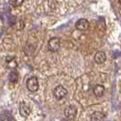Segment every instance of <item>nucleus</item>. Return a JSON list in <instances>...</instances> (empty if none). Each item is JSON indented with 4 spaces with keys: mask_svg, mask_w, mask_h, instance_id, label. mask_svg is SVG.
Instances as JSON below:
<instances>
[{
    "mask_svg": "<svg viewBox=\"0 0 121 121\" xmlns=\"http://www.w3.org/2000/svg\"><path fill=\"white\" fill-rule=\"evenodd\" d=\"M76 27H77V29H78L80 31L86 30L89 27V22L86 18H80L76 23Z\"/></svg>",
    "mask_w": 121,
    "mask_h": 121,
    "instance_id": "obj_5",
    "label": "nucleus"
},
{
    "mask_svg": "<svg viewBox=\"0 0 121 121\" xmlns=\"http://www.w3.org/2000/svg\"><path fill=\"white\" fill-rule=\"evenodd\" d=\"M105 117L106 115L103 112H100V111H97V112H94L90 117V121H104L105 120Z\"/></svg>",
    "mask_w": 121,
    "mask_h": 121,
    "instance_id": "obj_8",
    "label": "nucleus"
},
{
    "mask_svg": "<svg viewBox=\"0 0 121 121\" xmlns=\"http://www.w3.org/2000/svg\"><path fill=\"white\" fill-rule=\"evenodd\" d=\"M77 113H78V109H77V108L75 106H72V105L71 106H68L64 110L65 117H67V119H69V120L75 119V117H77Z\"/></svg>",
    "mask_w": 121,
    "mask_h": 121,
    "instance_id": "obj_3",
    "label": "nucleus"
},
{
    "mask_svg": "<svg viewBox=\"0 0 121 121\" xmlns=\"http://www.w3.org/2000/svg\"><path fill=\"white\" fill-rule=\"evenodd\" d=\"M106 58H107V56H106L105 52H103V51L97 52L95 56H94V60L97 64H103L104 62L106 61Z\"/></svg>",
    "mask_w": 121,
    "mask_h": 121,
    "instance_id": "obj_7",
    "label": "nucleus"
},
{
    "mask_svg": "<svg viewBox=\"0 0 121 121\" xmlns=\"http://www.w3.org/2000/svg\"><path fill=\"white\" fill-rule=\"evenodd\" d=\"M119 1V3H120V5H121V0H118Z\"/></svg>",
    "mask_w": 121,
    "mask_h": 121,
    "instance_id": "obj_12",
    "label": "nucleus"
},
{
    "mask_svg": "<svg viewBox=\"0 0 121 121\" xmlns=\"http://www.w3.org/2000/svg\"><path fill=\"white\" fill-rule=\"evenodd\" d=\"M60 48V40L57 37L51 38L48 44V48L51 52H56Z\"/></svg>",
    "mask_w": 121,
    "mask_h": 121,
    "instance_id": "obj_4",
    "label": "nucleus"
},
{
    "mask_svg": "<svg viewBox=\"0 0 121 121\" xmlns=\"http://www.w3.org/2000/svg\"><path fill=\"white\" fill-rule=\"evenodd\" d=\"M26 87L30 92H36L37 91L38 87H39V84H38V79L36 77H31L27 79L26 81Z\"/></svg>",
    "mask_w": 121,
    "mask_h": 121,
    "instance_id": "obj_2",
    "label": "nucleus"
},
{
    "mask_svg": "<svg viewBox=\"0 0 121 121\" xmlns=\"http://www.w3.org/2000/svg\"><path fill=\"white\" fill-rule=\"evenodd\" d=\"M25 0H9V3L12 5L13 6L17 7V6H20Z\"/></svg>",
    "mask_w": 121,
    "mask_h": 121,
    "instance_id": "obj_11",
    "label": "nucleus"
},
{
    "mask_svg": "<svg viewBox=\"0 0 121 121\" xmlns=\"http://www.w3.org/2000/svg\"><path fill=\"white\" fill-rule=\"evenodd\" d=\"M19 113L24 117H27L31 114V108L26 103H21L19 106Z\"/></svg>",
    "mask_w": 121,
    "mask_h": 121,
    "instance_id": "obj_6",
    "label": "nucleus"
},
{
    "mask_svg": "<svg viewBox=\"0 0 121 121\" xmlns=\"http://www.w3.org/2000/svg\"><path fill=\"white\" fill-rule=\"evenodd\" d=\"M93 93H94V95L97 97H102L104 95V93H105V87H104V86L102 85L95 86V87L93 89Z\"/></svg>",
    "mask_w": 121,
    "mask_h": 121,
    "instance_id": "obj_9",
    "label": "nucleus"
},
{
    "mask_svg": "<svg viewBox=\"0 0 121 121\" xmlns=\"http://www.w3.org/2000/svg\"><path fill=\"white\" fill-rule=\"evenodd\" d=\"M9 81L11 83H17L18 80V74L16 71H12L9 74Z\"/></svg>",
    "mask_w": 121,
    "mask_h": 121,
    "instance_id": "obj_10",
    "label": "nucleus"
},
{
    "mask_svg": "<svg viewBox=\"0 0 121 121\" xmlns=\"http://www.w3.org/2000/svg\"><path fill=\"white\" fill-rule=\"evenodd\" d=\"M67 90L63 86H56L53 90V95L56 99L57 100H61L62 98L67 96Z\"/></svg>",
    "mask_w": 121,
    "mask_h": 121,
    "instance_id": "obj_1",
    "label": "nucleus"
}]
</instances>
